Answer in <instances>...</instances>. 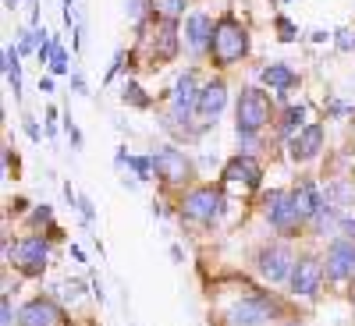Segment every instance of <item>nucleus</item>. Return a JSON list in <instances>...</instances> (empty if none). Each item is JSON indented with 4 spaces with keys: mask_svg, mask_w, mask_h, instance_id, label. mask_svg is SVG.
<instances>
[{
    "mask_svg": "<svg viewBox=\"0 0 355 326\" xmlns=\"http://www.w3.org/2000/svg\"><path fill=\"white\" fill-rule=\"evenodd\" d=\"M323 145V128L320 125H306L299 135L291 138V156L295 160H313Z\"/></svg>",
    "mask_w": 355,
    "mask_h": 326,
    "instance_id": "nucleus-16",
    "label": "nucleus"
},
{
    "mask_svg": "<svg viewBox=\"0 0 355 326\" xmlns=\"http://www.w3.org/2000/svg\"><path fill=\"white\" fill-rule=\"evenodd\" d=\"M71 259H75V262H85V255H82V248H78V245H71Z\"/></svg>",
    "mask_w": 355,
    "mask_h": 326,
    "instance_id": "nucleus-39",
    "label": "nucleus"
},
{
    "mask_svg": "<svg viewBox=\"0 0 355 326\" xmlns=\"http://www.w3.org/2000/svg\"><path fill=\"white\" fill-rule=\"evenodd\" d=\"M249 50V33L234 21L231 15L217 21L214 28V43H210V53H214V61L217 64H234V61H242Z\"/></svg>",
    "mask_w": 355,
    "mask_h": 326,
    "instance_id": "nucleus-2",
    "label": "nucleus"
},
{
    "mask_svg": "<svg viewBox=\"0 0 355 326\" xmlns=\"http://www.w3.org/2000/svg\"><path fill=\"white\" fill-rule=\"evenodd\" d=\"M61 287H64V298H71V302L82 294V284H78V280H68V284H61Z\"/></svg>",
    "mask_w": 355,
    "mask_h": 326,
    "instance_id": "nucleus-31",
    "label": "nucleus"
},
{
    "mask_svg": "<svg viewBox=\"0 0 355 326\" xmlns=\"http://www.w3.org/2000/svg\"><path fill=\"white\" fill-rule=\"evenodd\" d=\"M50 262V245L43 238H25L15 245V266L25 277H40Z\"/></svg>",
    "mask_w": 355,
    "mask_h": 326,
    "instance_id": "nucleus-6",
    "label": "nucleus"
},
{
    "mask_svg": "<svg viewBox=\"0 0 355 326\" xmlns=\"http://www.w3.org/2000/svg\"><path fill=\"white\" fill-rule=\"evenodd\" d=\"M78 210H82V220H85V224H93V202L78 195Z\"/></svg>",
    "mask_w": 355,
    "mask_h": 326,
    "instance_id": "nucleus-30",
    "label": "nucleus"
},
{
    "mask_svg": "<svg viewBox=\"0 0 355 326\" xmlns=\"http://www.w3.org/2000/svg\"><path fill=\"white\" fill-rule=\"evenodd\" d=\"M334 43H338V50H355V28H338L334 33Z\"/></svg>",
    "mask_w": 355,
    "mask_h": 326,
    "instance_id": "nucleus-24",
    "label": "nucleus"
},
{
    "mask_svg": "<svg viewBox=\"0 0 355 326\" xmlns=\"http://www.w3.org/2000/svg\"><path fill=\"white\" fill-rule=\"evenodd\" d=\"M256 266H259V273H263L266 280H270V284H281V280L295 270L288 245H270V248H263V252H259V259H256Z\"/></svg>",
    "mask_w": 355,
    "mask_h": 326,
    "instance_id": "nucleus-9",
    "label": "nucleus"
},
{
    "mask_svg": "<svg viewBox=\"0 0 355 326\" xmlns=\"http://www.w3.org/2000/svg\"><path fill=\"white\" fill-rule=\"evenodd\" d=\"M71 85H75V93H78V96H85V93H89V89H85V82H82V78H78V75H75V78H71Z\"/></svg>",
    "mask_w": 355,
    "mask_h": 326,
    "instance_id": "nucleus-37",
    "label": "nucleus"
},
{
    "mask_svg": "<svg viewBox=\"0 0 355 326\" xmlns=\"http://www.w3.org/2000/svg\"><path fill=\"white\" fill-rule=\"evenodd\" d=\"M25 132H28V138H33V142H40V128H36L33 117H25Z\"/></svg>",
    "mask_w": 355,
    "mask_h": 326,
    "instance_id": "nucleus-35",
    "label": "nucleus"
},
{
    "mask_svg": "<svg viewBox=\"0 0 355 326\" xmlns=\"http://www.w3.org/2000/svg\"><path fill=\"white\" fill-rule=\"evenodd\" d=\"M61 319H64V312L57 309L50 298H33L21 309L18 326H61Z\"/></svg>",
    "mask_w": 355,
    "mask_h": 326,
    "instance_id": "nucleus-11",
    "label": "nucleus"
},
{
    "mask_svg": "<svg viewBox=\"0 0 355 326\" xmlns=\"http://www.w3.org/2000/svg\"><path fill=\"white\" fill-rule=\"evenodd\" d=\"M302 121H306V107H291L288 117H284V132H291L295 125H302Z\"/></svg>",
    "mask_w": 355,
    "mask_h": 326,
    "instance_id": "nucleus-25",
    "label": "nucleus"
},
{
    "mask_svg": "<svg viewBox=\"0 0 355 326\" xmlns=\"http://www.w3.org/2000/svg\"><path fill=\"white\" fill-rule=\"evenodd\" d=\"M214 18L210 15H202V11H196V15H189V21H185V39H189V46L192 50H206V43H214Z\"/></svg>",
    "mask_w": 355,
    "mask_h": 326,
    "instance_id": "nucleus-14",
    "label": "nucleus"
},
{
    "mask_svg": "<svg viewBox=\"0 0 355 326\" xmlns=\"http://www.w3.org/2000/svg\"><path fill=\"white\" fill-rule=\"evenodd\" d=\"M121 100L128 103V107H139V110H146L150 107V96L142 93V89L135 85V82H125V89H121Z\"/></svg>",
    "mask_w": 355,
    "mask_h": 326,
    "instance_id": "nucleus-21",
    "label": "nucleus"
},
{
    "mask_svg": "<svg viewBox=\"0 0 355 326\" xmlns=\"http://www.w3.org/2000/svg\"><path fill=\"white\" fill-rule=\"evenodd\" d=\"M224 103H227V85H224L220 78H214V82L202 85L199 103H196V114L202 117V121H217V114L224 110Z\"/></svg>",
    "mask_w": 355,
    "mask_h": 326,
    "instance_id": "nucleus-12",
    "label": "nucleus"
},
{
    "mask_svg": "<svg viewBox=\"0 0 355 326\" xmlns=\"http://www.w3.org/2000/svg\"><path fill=\"white\" fill-rule=\"evenodd\" d=\"M323 270H327L331 280H348L355 273V242H348V238L345 242H331Z\"/></svg>",
    "mask_w": 355,
    "mask_h": 326,
    "instance_id": "nucleus-10",
    "label": "nucleus"
},
{
    "mask_svg": "<svg viewBox=\"0 0 355 326\" xmlns=\"http://www.w3.org/2000/svg\"><path fill=\"white\" fill-rule=\"evenodd\" d=\"M259 177H263V167H259L252 156H234V160L224 167V181H231V185L242 181L245 188H256Z\"/></svg>",
    "mask_w": 355,
    "mask_h": 326,
    "instance_id": "nucleus-13",
    "label": "nucleus"
},
{
    "mask_svg": "<svg viewBox=\"0 0 355 326\" xmlns=\"http://www.w3.org/2000/svg\"><path fill=\"white\" fill-rule=\"evenodd\" d=\"M174 53H178V33H174V21L164 18L153 36V61H174Z\"/></svg>",
    "mask_w": 355,
    "mask_h": 326,
    "instance_id": "nucleus-18",
    "label": "nucleus"
},
{
    "mask_svg": "<svg viewBox=\"0 0 355 326\" xmlns=\"http://www.w3.org/2000/svg\"><path fill=\"white\" fill-rule=\"evenodd\" d=\"M153 170L164 177L167 185H182V181H189V174H192V160L182 150H174V145H164V150H157V156H153Z\"/></svg>",
    "mask_w": 355,
    "mask_h": 326,
    "instance_id": "nucleus-5",
    "label": "nucleus"
},
{
    "mask_svg": "<svg viewBox=\"0 0 355 326\" xmlns=\"http://www.w3.org/2000/svg\"><path fill=\"white\" fill-rule=\"evenodd\" d=\"M28 4H33V0H28Z\"/></svg>",
    "mask_w": 355,
    "mask_h": 326,
    "instance_id": "nucleus-41",
    "label": "nucleus"
},
{
    "mask_svg": "<svg viewBox=\"0 0 355 326\" xmlns=\"http://www.w3.org/2000/svg\"><path fill=\"white\" fill-rule=\"evenodd\" d=\"M234 125H239V135H256L259 128L270 125V117H274V107H270V96L263 93V89L249 85L242 89V96H239V107H234Z\"/></svg>",
    "mask_w": 355,
    "mask_h": 326,
    "instance_id": "nucleus-1",
    "label": "nucleus"
},
{
    "mask_svg": "<svg viewBox=\"0 0 355 326\" xmlns=\"http://www.w3.org/2000/svg\"><path fill=\"white\" fill-rule=\"evenodd\" d=\"M4 4H8V8H11V11H15V8H18V0H4Z\"/></svg>",
    "mask_w": 355,
    "mask_h": 326,
    "instance_id": "nucleus-40",
    "label": "nucleus"
},
{
    "mask_svg": "<svg viewBox=\"0 0 355 326\" xmlns=\"http://www.w3.org/2000/svg\"><path fill=\"white\" fill-rule=\"evenodd\" d=\"M220 192L217 188H210V185H202V188H196V192H189L185 199H182V217L185 220H196V224H214L217 220V213H220Z\"/></svg>",
    "mask_w": 355,
    "mask_h": 326,
    "instance_id": "nucleus-3",
    "label": "nucleus"
},
{
    "mask_svg": "<svg viewBox=\"0 0 355 326\" xmlns=\"http://www.w3.org/2000/svg\"><path fill=\"white\" fill-rule=\"evenodd\" d=\"M171 259H174V262H185V252H182V245H171Z\"/></svg>",
    "mask_w": 355,
    "mask_h": 326,
    "instance_id": "nucleus-36",
    "label": "nucleus"
},
{
    "mask_svg": "<svg viewBox=\"0 0 355 326\" xmlns=\"http://www.w3.org/2000/svg\"><path fill=\"white\" fill-rule=\"evenodd\" d=\"M128 18H142V0H128Z\"/></svg>",
    "mask_w": 355,
    "mask_h": 326,
    "instance_id": "nucleus-34",
    "label": "nucleus"
},
{
    "mask_svg": "<svg viewBox=\"0 0 355 326\" xmlns=\"http://www.w3.org/2000/svg\"><path fill=\"white\" fill-rule=\"evenodd\" d=\"M128 167L142 177V181H146V177H153V160H150V156H132V160H128Z\"/></svg>",
    "mask_w": 355,
    "mask_h": 326,
    "instance_id": "nucleus-22",
    "label": "nucleus"
},
{
    "mask_svg": "<svg viewBox=\"0 0 355 326\" xmlns=\"http://www.w3.org/2000/svg\"><path fill=\"white\" fill-rule=\"evenodd\" d=\"M68 71V53H64V46L57 43V50H53V61H50V75H64Z\"/></svg>",
    "mask_w": 355,
    "mask_h": 326,
    "instance_id": "nucleus-23",
    "label": "nucleus"
},
{
    "mask_svg": "<svg viewBox=\"0 0 355 326\" xmlns=\"http://www.w3.org/2000/svg\"><path fill=\"white\" fill-rule=\"evenodd\" d=\"M53 217V210H50V206H36V210H33V224L40 227V224H46Z\"/></svg>",
    "mask_w": 355,
    "mask_h": 326,
    "instance_id": "nucleus-29",
    "label": "nucleus"
},
{
    "mask_svg": "<svg viewBox=\"0 0 355 326\" xmlns=\"http://www.w3.org/2000/svg\"><path fill=\"white\" fill-rule=\"evenodd\" d=\"M323 202H327V206H348V202H355V185L352 181H331L327 192H323Z\"/></svg>",
    "mask_w": 355,
    "mask_h": 326,
    "instance_id": "nucleus-20",
    "label": "nucleus"
},
{
    "mask_svg": "<svg viewBox=\"0 0 355 326\" xmlns=\"http://www.w3.org/2000/svg\"><path fill=\"white\" fill-rule=\"evenodd\" d=\"M263 82L270 85V89H277V93L284 96L288 89L299 85V75H295L288 64H270V68H263Z\"/></svg>",
    "mask_w": 355,
    "mask_h": 326,
    "instance_id": "nucleus-19",
    "label": "nucleus"
},
{
    "mask_svg": "<svg viewBox=\"0 0 355 326\" xmlns=\"http://www.w3.org/2000/svg\"><path fill=\"white\" fill-rule=\"evenodd\" d=\"M341 230H345V238L352 242V238H355V220H352V217H341Z\"/></svg>",
    "mask_w": 355,
    "mask_h": 326,
    "instance_id": "nucleus-33",
    "label": "nucleus"
},
{
    "mask_svg": "<svg viewBox=\"0 0 355 326\" xmlns=\"http://www.w3.org/2000/svg\"><path fill=\"white\" fill-rule=\"evenodd\" d=\"M266 217H270V224L281 230V234H299V224H302V213L299 206L291 202V195H284L281 188L266 192Z\"/></svg>",
    "mask_w": 355,
    "mask_h": 326,
    "instance_id": "nucleus-4",
    "label": "nucleus"
},
{
    "mask_svg": "<svg viewBox=\"0 0 355 326\" xmlns=\"http://www.w3.org/2000/svg\"><path fill=\"white\" fill-rule=\"evenodd\" d=\"M40 89L43 93H53V78H40Z\"/></svg>",
    "mask_w": 355,
    "mask_h": 326,
    "instance_id": "nucleus-38",
    "label": "nucleus"
},
{
    "mask_svg": "<svg viewBox=\"0 0 355 326\" xmlns=\"http://www.w3.org/2000/svg\"><path fill=\"white\" fill-rule=\"evenodd\" d=\"M277 28H281V33H277V36H281V39H284V43H291V39H295V36H299V33H295V25H291V21H288V18H284V15H281V18H277Z\"/></svg>",
    "mask_w": 355,
    "mask_h": 326,
    "instance_id": "nucleus-26",
    "label": "nucleus"
},
{
    "mask_svg": "<svg viewBox=\"0 0 355 326\" xmlns=\"http://www.w3.org/2000/svg\"><path fill=\"white\" fill-rule=\"evenodd\" d=\"M64 128H68V135H71V145H75V150H82V132L71 125V117H68V121H64Z\"/></svg>",
    "mask_w": 355,
    "mask_h": 326,
    "instance_id": "nucleus-32",
    "label": "nucleus"
},
{
    "mask_svg": "<svg viewBox=\"0 0 355 326\" xmlns=\"http://www.w3.org/2000/svg\"><path fill=\"white\" fill-rule=\"evenodd\" d=\"M291 202L299 206L302 220H306V217H316V213L323 210V206H327V202H323V195L316 192V185H313V181H299V185H295V192H291Z\"/></svg>",
    "mask_w": 355,
    "mask_h": 326,
    "instance_id": "nucleus-17",
    "label": "nucleus"
},
{
    "mask_svg": "<svg viewBox=\"0 0 355 326\" xmlns=\"http://www.w3.org/2000/svg\"><path fill=\"white\" fill-rule=\"evenodd\" d=\"M323 273L327 270H323V262L316 255H302L291 270V291L302 294V298H313V294L320 291V284H323Z\"/></svg>",
    "mask_w": 355,
    "mask_h": 326,
    "instance_id": "nucleus-8",
    "label": "nucleus"
},
{
    "mask_svg": "<svg viewBox=\"0 0 355 326\" xmlns=\"http://www.w3.org/2000/svg\"><path fill=\"white\" fill-rule=\"evenodd\" d=\"M185 11V0H164V15L174 18V15H182Z\"/></svg>",
    "mask_w": 355,
    "mask_h": 326,
    "instance_id": "nucleus-28",
    "label": "nucleus"
},
{
    "mask_svg": "<svg viewBox=\"0 0 355 326\" xmlns=\"http://www.w3.org/2000/svg\"><path fill=\"white\" fill-rule=\"evenodd\" d=\"M199 78H196V71H185L182 78L174 82V110H178V117L182 114H189L196 103H199Z\"/></svg>",
    "mask_w": 355,
    "mask_h": 326,
    "instance_id": "nucleus-15",
    "label": "nucleus"
},
{
    "mask_svg": "<svg viewBox=\"0 0 355 326\" xmlns=\"http://www.w3.org/2000/svg\"><path fill=\"white\" fill-rule=\"evenodd\" d=\"M15 323V309H11V298L4 294V302H0V326H11Z\"/></svg>",
    "mask_w": 355,
    "mask_h": 326,
    "instance_id": "nucleus-27",
    "label": "nucleus"
},
{
    "mask_svg": "<svg viewBox=\"0 0 355 326\" xmlns=\"http://www.w3.org/2000/svg\"><path fill=\"white\" fill-rule=\"evenodd\" d=\"M274 302L263 298V294H249L245 302H239L231 309V326H266L274 319Z\"/></svg>",
    "mask_w": 355,
    "mask_h": 326,
    "instance_id": "nucleus-7",
    "label": "nucleus"
}]
</instances>
